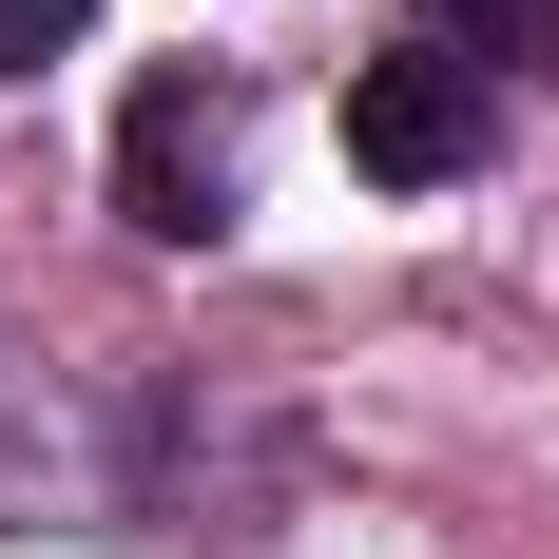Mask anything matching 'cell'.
Here are the masks:
<instances>
[{
	"instance_id": "obj_1",
	"label": "cell",
	"mask_w": 559,
	"mask_h": 559,
	"mask_svg": "<svg viewBox=\"0 0 559 559\" xmlns=\"http://www.w3.org/2000/svg\"><path fill=\"white\" fill-rule=\"evenodd\" d=\"M483 135H502V78H483L463 39H386V58H347V174H386V193H444Z\"/></svg>"
},
{
	"instance_id": "obj_2",
	"label": "cell",
	"mask_w": 559,
	"mask_h": 559,
	"mask_svg": "<svg viewBox=\"0 0 559 559\" xmlns=\"http://www.w3.org/2000/svg\"><path fill=\"white\" fill-rule=\"evenodd\" d=\"M116 213L174 231V251H213V231H231V116L193 97V78H155V97L116 116Z\"/></svg>"
},
{
	"instance_id": "obj_4",
	"label": "cell",
	"mask_w": 559,
	"mask_h": 559,
	"mask_svg": "<svg viewBox=\"0 0 559 559\" xmlns=\"http://www.w3.org/2000/svg\"><path fill=\"white\" fill-rule=\"evenodd\" d=\"M78 20H97V0H0V58H58Z\"/></svg>"
},
{
	"instance_id": "obj_3",
	"label": "cell",
	"mask_w": 559,
	"mask_h": 559,
	"mask_svg": "<svg viewBox=\"0 0 559 559\" xmlns=\"http://www.w3.org/2000/svg\"><path fill=\"white\" fill-rule=\"evenodd\" d=\"M425 39H463L483 78H502V58H540V39H559V0H425Z\"/></svg>"
}]
</instances>
